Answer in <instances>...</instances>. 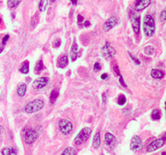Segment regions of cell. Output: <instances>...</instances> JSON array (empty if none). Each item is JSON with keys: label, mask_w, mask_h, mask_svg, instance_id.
I'll return each mask as SVG.
<instances>
[{"label": "cell", "mask_w": 166, "mask_h": 155, "mask_svg": "<svg viewBox=\"0 0 166 155\" xmlns=\"http://www.w3.org/2000/svg\"><path fill=\"white\" fill-rule=\"evenodd\" d=\"M21 135L24 141L28 145H31L36 141L38 133L30 127H24L21 130Z\"/></svg>", "instance_id": "obj_1"}, {"label": "cell", "mask_w": 166, "mask_h": 155, "mask_svg": "<svg viewBox=\"0 0 166 155\" xmlns=\"http://www.w3.org/2000/svg\"><path fill=\"white\" fill-rule=\"evenodd\" d=\"M143 30L147 36H152L155 33V21L152 15H147L143 20Z\"/></svg>", "instance_id": "obj_2"}, {"label": "cell", "mask_w": 166, "mask_h": 155, "mask_svg": "<svg viewBox=\"0 0 166 155\" xmlns=\"http://www.w3.org/2000/svg\"><path fill=\"white\" fill-rule=\"evenodd\" d=\"M43 107H44V101L42 99H38L28 103L24 108V111L27 113H33L41 110Z\"/></svg>", "instance_id": "obj_3"}, {"label": "cell", "mask_w": 166, "mask_h": 155, "mask_svg": "<svg viewBox=\"0 0 166 155\" xmlns=\"http://www.w3.org/2000/svg\"><path fill=\"white\" fill-rule=\"evenodd\" d=\"M92 133V129L89 128H84L76 136V137L75 138V144L77 145H80L83 143H84L85 141H87L90 135Z\"/></svg>", "instance_id": "obj_4"}, {"label": "cell", "mask_w": 166, "mask_h": 155, "mask_svg": "<svg viewBox=\"0 0 166 155\" xmlns=\"http://www.w3.org/2000/svg\"><path fill=\"white\" fill-rule=\"evenodd\" d=\"M100 51H101V55H102L103 57H105V59H109V58L113 57L116 53L115 48L111 45V44L109 42H105L103 47L101 48Z\"/></svg>", "instance_id": "obj_5"}, {"label": "cell", "mask_w": 166, "mask_h": 155, "mask_svg": "<svg viewBox=\"0 0 166 155\" xmlns=\"http://www.w3.org/2000/svg\"><path fill=\"white\" fill-rule=\"evenodd\" d=\"M58 127H59V129H60V131L62 134L68 135L72 131L73 125L69 120H67L66 119H62L59 121Z\"/></svg>", "instance_id": "obj_6"}, {"label": "cell", "mask_w": 166, "mask_h": 155, "mask_svg": "<svg viewBox=\"0 0 166 155\" xmlns=\"http://www.w3.org/2000/svg\"><path fill=\"white\" fill-rule=\"evenodd\" d=\"M166 139V136L164 135L162 138L157 139L152 142H151L147 147V152H153L156 150H158L160 148H161L163 145H164V141Z\"/></svg>", "instance_id": "obj_7"}, {"label": "cell", "mask_w": 166, "mask_h": 155, "mask_svg": "<svg viewBox=\"0 0 166 155\" xmlns=\"http://www.w3.org/2000/svg\"><path fill=\"white\" fill-rule=\"evenodd\" d=\"M130 147L132 151H138L143 148V142L139 136H134L132 137Z\"/></svg>", "instance_id": "obj_8"}, {"label": "cell", "mask_w": 166, "mask_h": 155, "mask_svg": "<svg viewBox=\"0 0 166 155\" xmlns=\"http://www.w3.org/2000/svg\"><path fill=\"white\" fill-rule=\"evenodd\" d=\"M49 82V79L47 77H41V78H39V79H36L33 83V87L34 89L36 90H39V89H41L43 88V87H45V86L47 85Z\"/></svg>", "instance_id": "obj_9"}, {"label": "cell", "mask_w": 166, "mask_h": 155, "mask_svg": "<svg viewBox=\"0 0 166 155\" xmlns=\"http://www.w3.org/2000/svg\"><path fill=\"white\" fill-rule=\"evenodd\" d=\"M131 19L134 32L135 33H139L140 30V16L135 14H132L131 15Z\"/></svg>", "instance_id": "obj_10"}, {"label": "cell", "mask_w": 166, "mask_h": 155, "mask_svg": "<svg viewBox=\"0 0 166 155\" xmlns=\"http://www.w3.org/2000/svg\"><path fill=\"white\" fill-rule=\"evenodd\" d=\"M118 23V19L117 17L112 16L109 19H108V20L104 24V31L105 32H108L110 29H112L113 27H114Z\"/></svg>", "instance_id": "obj_11"}, {"label": "cell", "mask_w": 166, "mask_h": 155, "mask_svg": "<svg viewBox=\"0 0 166 155\" xmlns=\"http://www.w3.org/2000/svg\"><path fill=\"white\" fill-rule=\"evenodd\" d=\"M151 3V0H137L135 4V10L138 12L145 9Z\"/></svg>", "instance_id": "obj_12"}, {"label": "cell", "mask_w": 166, "mask_h": 155, "mask_svg": "<svg viewBox=\"0 0 166 155\" xmlns=\"http://www.w3.org/2000/svg\"><path fill=\"white\" fill-rule=\"evenodd\" d=\"M77 53H78V45L76 42H74L71 46V53H70V56L72 62H75L77 59Z\"/></svg>", "instance_id": "obj_13"}, {"label": "cell", "mask_w": 166, "mask_h": 155, "mask_svg": "<svg viewBox=\"0 0 166 155\" xmlns=\"http://www.w3.org/2000/svg\"><path fill=\"white\" fill-rule=\"evenodd\" d=\"M68 64V57L67 54H64L58 59V66L59 68H65Z\"/></svg>", "instance_id": "obj_14"}, {"label": "cell", "mask_w": 166, "mask_h": 155, "mask_svg": "<svg viewBox=\"0 0 166 155\" xmlns=\"http://www.w3.org/2000/svg\"><path fill=\"white\" fill-rule=\"evenodd\" d=\"M115 141H116V138H115V137L113 134H111L110 132L105 133V142L106 145H113L115 142Z\"/></svg>", "instance_id": "obj_15"}, {"label": "cell", "mask_w": 166, "mask_h": 155, "mask_svg": "<svg viewBox=\"0 0 166 155\" xmlns=\"http://www.w3.org/2000/svg\"><path fill=\"white\" fill-rule=\"evenodd\" d=\"M26 90H27V85L25 83H20L17 86V94L19 96L23 97L25 93H26Z\"/></svg>", "instance_id": "obj_16"}, {"label": "cell", "mask_w": 166, "mask_h": 155, "mask_svg": "<svg viewBox=\"0 0 166 155\" xmlns=\"http://www.w3.org/2000/svg\"><path fill=\"white\" fill-rule=\"evenodd\" d=\"M3 155H17V150L14 147H7L2 150Z\"/></svg>", "instance_id": "obj_17"}, {"label": "cell", "mask_w": 166, "mask_h": 155, "mask_svg": "<svg viewBox=\"0 0 166 155\" xmlns=\"http://www.w3.org/2000/svg\"><path fill=\"white\" fill-rule=\"evenodd\" d=\"M59 95V90L58 88H53V91L50 93V100L51 102V103H54L56 102L58 97Z\"/></svg>", "instance_id": "obj_18"}, {"label": "cell", "mask_w": 166, "mask_h": 155, "mask_svg": "<svg viewBox=\"0 0 166 155\" xmlns=\"http://www.w3.org/2000/svg\"><path fill=\"white\" fill-rule=\"evenodd\" d=\"M151 76L152 78H154V79H160L164 76V74L163 71L159 70H152V72H151Z\"/></svg>", "instance_id": "obj_19"}, {"label": "cell", "mask_w": 166, "mask_h": 155, "mask_svg": "<svg viewBox=\"0 0 166 155\" xmlns=\"http://www.w3.org/2000/svg\"><path fill=\"white\" fill-rule=\"evenodd\" d=\"M20 71L22 74H28L29 73V62L25 61L20 65Z\"/></svg>", "instance_id": "obj_20"}, {"label": "cell", "mask_w": 166, "mask_h": 155, "mask_svg": "<svg viewBox=\"0 0 166 155\" xmlns=\"http://www.w3.org/2000/svg\"><path fill=\"white\" fill-rule=\"evenodd\" d=\"M44 68H45V66H44L43 62H42V60L41 59V60H39L38 62H36V65H35V73H36V74H41V72L44 70Z\"/></svg>", "instance_id": "obj_21"}, {"label": "cell", "mask_w": 166, "mask_h": 155, "mask_svg": "<svg viewBox=\"0 0 166 155\" xmlns=\"http://www.w3.org/2000/svg\"><path fill=\"white\" fill-rule=\"evenodd\" d=\"M93 145L95 149H98L100 145V132H97L96 135L94 136L93 137Z\"/></svg>", "instance_id": "obj_22"}, {"label": "cell", "mask_w": 166, "mask_h": 155, "mask_svg": "<svg viewBox=\"0 0 166 155\" xmlns=\"http://www.w3.org/2000/svg\"><path fill=\"white\" fill-rule=\"evenodd\" d=\"M22 2V0H8L7 1V6L10 8H15L20 3Z\"/></svg>", "instance_id": "obj_23"}, {"label": "cell", "mask_w": 166, "mask_h": 155, "mask_svg": "<svg viewBox=\"0 0 166 155\" xmlns=\"http://www.w3.org/2000/svg\"><path fill=\"white\" fill-rule=\"evenodd\" d=\"M47 6H48L47 0H41L39 2V5H38L40 12H45L47 8Z\"/></svg>", "instance_id": "obj_24"}, {"label": "cell", "mask_w": 166, "mask_h": 155, "mask_svg": "<svg viewBox=\"0 0 166 155\" xmlns=\"http://www.w3.org/2000/svg\"><path fill=\"white\" fill-rule=\"evenodd\" d=\"M160 117H161V112H160V111L158 110V109L153 110V112H152V120H160Z\"/></svg>", "instance_id": "obj_25"}, {"label": "cell", "mask_w": 166, "mask_h": 155, "mask_svg": "<svg viewBox=\"0 0 166 155\" xmlns=\"http://www.w3.org/2000/svg\"><path fill=\"white\" fill-rule=\"evenodd\" d=\"M61 155H76V150L72 147H68L62 152Z\"/></svg>", "instance_id": "obj_26"}, {"label": "cell", "mask_w": 166, "mask_h": 155, "mask_svg": "<svg viewBox=\"0 0 166 155\" xmlns=\"http://www.w3.org/2000/svg\"><path fill=\"white\" fill-rule=\"evenodd\" d=\"M126 96L124 95H120L119 96H118V99H117V103L119 104V105H123V104H125L126 103Z\"/></svg>", "instance_id": "obj_27"}, {"label": "cell", "mask_w": 166, "mask_h": 155, "mask_svg": "<svg viewBox=\"0 0 166 155\" xmlns=\"http://www.w3.org/2000/svg\"><path fill=\"white\" fill-rule=\"evenodd\" d=\"M144 53L147 54V55H152L153 53H154V48L152 46L149 45V46H147L145 48H144Z\"/></svg>", "instance_id": "obj_28"}, {"label": "cell", "mask_w": 166, "mask_h": 155, "mask_svg": "<svg viewBox=\"0 0 166 155\" xmlns=\"http://www.w3.org/2000/svg\"><path fill=\"white\" fill-rule=\"evenodd\" d=\"M128 53H129V55H130V57H131L132 61H133V62L136 64V65H140V61L139 59H137V58H136L135 56H133V55H132L130 52H129Z\"/></svg>", "instance_id": "obj_29"}, {"label": "cell", "mask_w": 166, "mask_h": 155, "mask_svg": "<svg viewBox=\"0 0 166 155\" xmlns=\"http://www.w3.org/2000/svg\"><path fill=\"white\" fill-rule=\"evenodd\" d=\"M93 70L95 72H98L101 70V65L99 62H96L94 64V66H93Z\"/></svg>", "instance_id": "obj_30"}, {"label": "cell", "mask_w": 166, "mask_h": 155, "mask_svg": "<svg viewBox=\"0 0 166 155\" xmlns=\"http://www.w3.org/2000/svg\"><path fill=\"white\" fill-rule=\"evenodd\" d=\"M61 45V41L60 39H56V41H54V42L53 43V46L54 48H58Z\"/></svg>", "instance_id": "obj_31"}, {"label": "cell", "mask_w": 166, "mask_h": 155, "mask_svg": "<svg viewBox=\"0 0 166 155\" xmlns=\"http://www.w3.org/2000/svg\"><path fill=\"white\" fill-rule=\"evenodd\" d=\"M160 19H161V21L162 22H164L165 19H166V12L164 11H162V12L160 13Z\"/></svg>", "instance_id": "obj_32"}, {"label": "cell", "mask_w": 166, "mask_h": 155, "mask_svg": "<svg viewBox=\"0 0 166 155\" xmlns=\"http://www.w3.org/2000/svg\"><path fill=\"white\" fill-rule=\"evenodd\" d=\"M3 132H4V129L3 126L0 125V144L2 143V141H3Z\"/></svg>", "instance_id": "obj_33"}, {"label": "cell", "mask_w": 166, "mask_h": 155, "mask_svg": "<svg viewBox=\"0 0 166 155\" xmlns=\"http://www.w3.org/2000/svg\"><path fill=\"white\" fill-rule=\"evenodd\" d=\"M119 82H120V83H121V85H122V86L127 87V86L126 85V83H125V82H124V80H123V77H122V75L120 76V78H119Z\"/></svg>", "instance_id": "obj_34"}, {"label": "cell", "mask_w": 166, "mask_h": 155, "mask_svg": "<svg viewBox=\"0 0 166 155\" xmlns=\"http://www.w3.org/2000/svg\"><path fill=\"white\" fill-rule=\"evenodd\" d=\"M9 35H6L4 37H3V41H2V45H6V43H7V41H8V39H9Z\"/></svg>", "instance_id": "obj_35"}, {"label": "cell", "mask_w": 166, "mask_h": 155, "mask_svg": "<svg viewBox=\"0 0 166 155\" xmlns=\"http://www.w3.org/2000/svg\"><path fill=\"white\" fill-rule=\"evenodd\" d=\"M114 71H115V73L117 74V75H119V76H121V73H120V70H119V68H118V66L117 65H115L114 66Z\"/></svg>", "instance_id": "obj_36"}, {"label": "cell", "mask_w": 166, "mask_h": 155, "mask_svg": "<svg viewBox=\"0 0 166 155\" xmlns=\"http://www.w3.org/2000/svg\"><path fill=\"white\" fill-rule=\"evenodd\" d=\"M106 99H107V93L105 92V93H103V95H102V100H103V103H106Z\"/></svg>", "instance_id": "obj_37"}, {"label": "cell", "mask_w": 166, "mask_h": 155, "mask_svg": "<svg viewBox=\"0 0 166 155\" xmlns=\"http://www.w3.org/2000/svg\"><path fill=\"white\" fill-rule=\"evenodd\" d=\"M77 19H78V22H79V23L84 21V16H82L81 15H78Z\"/></svg>", "instance_id": "obj_38"}, {"label": "cell", "mask_w": 166, "mask_h": 155, "mask_svg": "<svg viewBox=\"0 0 166 155\" xmlns=\"http://www.w3.org/2000/svg\"><path fill=\"white\" fill-rule=\"evenodd\" d=\"M101 79H103V80H105V79H106L107 78H108V74H103L102 75H101Z\"/></svg>", "instance_id": "obj_39"}, {"label": "cell", "mask_w": 166, "mask_h": 155, "mask_svg": "<svg viewBox=\"0 0 166 155\" xmlns=\"http://www.w3.org/2000/svg\"><path fill=\"white\" fill-rule=\"evenodd\" d=\"M71 3H72L74 6H76V5L77 4V3H78V0H71Z\"/></svg>", "instance_id": "obj_40"}, {"label": "cell", "mask_w": 166, "mask_h": 155, "mask_svg": "<svg viewBox=\"0 0 166 155\" xmlns=\"http://www.w3.org/2000/svg\"><path fill=\"white\" fill-rule=\"evenodd\" d=\"M84 25L85 27H88V26H90V25H91V24H90V22H89V21H88V20H87V21H85V22H84Z\"/></svg>", "instance_id": "obj_41"}, {"label": "cell", "mask_w": 166, "mask_h": 155, "mask_svg": "<svg viewBox=\"0 0 166 155\" xmlns=\"http://www.w3.org/2000/svg\"><path fill=\"white\" fill-rule=\"evenodd\" d=\"M2 51H3V47H1V46H0V53H2Z\"/></svg>", "instance_id": "obj_42"}, {"label": "cell", "mask_w": 166, "mask_h": 155, "mask_svg": "<svg viewBox=\"0 0 166 155\" xmlns=\"http://www.w3.org/2000/svg\"><path fill=\"white\" fill-rule=\"evenodd\" d=\"M50 1L51 3H53V2H55V1H56V0H50Z\"/></svg>", "instance_id": "obj_43"}, {"label": "cell", "mask_w": 166, "mask_h": 155, "mask_svg": "<svg viewBox=\"0 0 166 155\" xmlns=\"http://www.w3.org/2000/svg\"><path fill=\"white\" fill-rule=\"evenodd\" d=\"M1 22H2V19L0 18V24H1Z\"/></svg>", "instance_id": "obj_44"}, {"label": "cell", "mask_w": 166, "mask_h": 155, "mask_svg": "<svg viewBox=\"0 0 166 155\" xmlns=\"http://www.w3.org/2000/svg\"><path fill=\"white\" fill-rule=\"evenodd\" d=\"M162 155H165V153H164V152H163V153H162Z\"/></svg>", "instance_id": "obj_45"}]
</instances>
